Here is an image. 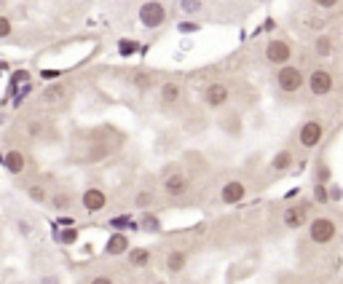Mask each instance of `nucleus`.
<instances>
[{"label":"nucleus","instance_id":"nucleus-1","mask_svg":"<svg viewBox=\"0 0 343 284\" xmlns=\"http://www.w3.org/2000/svg\"><path fill=\"white\" fill-rule=\"evenodd\" d=\"M167 22V8H164L161 0H148V3L139 6V25L145 30H156Z\"/></svg>","mask_w":343,"mask_h":284},{"label":"nucleus","instance_id":"nucleus-2","mask_svg":"<svg viewBox=\"0 0 343 284\" xmlns=\"http://www.w3.org/2000/svg\"><path fill=\"white\" fill-rule=\"evenodd\" d=\"M335 233H338V228L330 217H314L309 226V236L314 244H330L335 239Z\"/></svg>","mask_w":343,"mask_h":284},{"label":"nucleus","instance_id":"nucleus-3","mask_svg":"<svg viewBox=\"0 0 343 284\" xmlns=\"http://www.w3.org/2000/svg\"><path fill=\"white\" fill-rule=\"evenodd\" d=\"M276 84H279V89H281V91L292 94V91H298V89L303 86V73H300L298 67H292V65H279Z\"/></svg>","mask_w":343,"mask_h":284},{"label":"nucleus","instance_id":"nucleus-4","mask_svg":"<svg viewBox=\"0 0 343 284\" xmlns=\"http://www.w3.org/2000/svg\"><path fill=\"white\" fill-rule=\"evenodd\" d=\"M191 191V177L185 172H172L167 180H164V193L172 196V198H180Z\"/></svg>","mask_w":343,"mask_h":284},{"label":"nucleus","instance_id":"nucleus-5","mask_svg":"<svg viewBox=\"0 0 343 284\" xmlns=\"http://www.w3.org/2000/svg\"><path fill=\"white\" fill-rule=\"evenodd\" d=\"M322 137H325V126L319 124V121H306L303 126H300V134H298V139H300V145L303 148H316L319 142H322Z\"/></svg>","mask_w":343,"mask_h":284},{"label":"nucleus","instance_id":"nucleus-6","mask_svg":"<svg viewBox=\"0 0 343 284\" xmlns=\"http://www.w3.org/2000/svg\"><path fill=\"white\" fill-rule=\"evenodd\" d=\"M309 89H311V94L314 97H327L330 91H333V75L327 73V70H314L311 73V78H309Z\"/></svg>","mask_w":343,"mask_h":284},{"label":"nucleus","instance_id":"nucleus-7","mask_svg":"<svg viewBox=\"0 0 343 284\" xmlns=\"http://www.w3.org/2000/svg\"><path fill=\"white\" fill-rule=\"evenodd\" d=\"M201 97H204V105H209V108H223L231 99V91L226 84H209Z\"/></svg>","mask_w":343,"mask_h":284},{"label":"nucleus","instance_id":"nucleus-8","mask_svg":"<svg viewBox=\"0 0 343 284\" xmlns=\"http://www.w3.org/2000/svg\"><path fill=\"white\" fill-rule=\"evenodd\" d=\"M290 56H292V49H290V43H285V40H271L266 46V59L271 65H287Z\"/></svg>","mask_w":343,"mask_h":284},{"label":"nucleus","instance_id":"nucleus-9","mask_svg":"<svg viewBox=\"0 0 343 284\" xmlns=\"http://www.w3.org/2000/svg\"><path fill=\"white\" fill-rule=\"evenodd\" d=\"M281 222H285L287 228H303L306 222H309V207L306 204H295L290 209H285V215H281Z\"/></svg>","mask_w":343,"mask_h":284},{"label":"nucleus","instance_id":"nucleus-10","mask_svg":"<svg viewBox=\"0 0 343 284\" xmlns=\"http://www.w3.org/2000/svg\"><path fill=\"white\" fill-rule=\"evenodd\" d=\"M80 204H84L86 212H102L108 207V196H105V191H99V188H89V191H84V196H80Z\"/></svg>","mask_w":343,"mask_h":284},{"label":"nucleus","instance_id":"nucleus-11","mask_svg":"<svg viewBox=\"0 0 343 284\" xmlns=\"http://www.w3.org/2000/svg\"><path fill=\"white\" fill-rule=\"evenodd\" d=\"M244 196H247V188L239 180L226 182V185H223V191H220V201H223V204H239Z\"/></svg>","mask_w":343,"mask_h":284},{"label":"nucleus","instance_id":"nucleus-12","mask_svg":"<svg viewBox=\"0 0 343 284\" xmlns=\"http://www.w3.org/2000/svg\"><path fill=\"white\" fill-rule=\"evenodd\" d=\"M124 252H129V239H126V233L115 231L108 239V244H105V255L115 257V255H124Z\"/></svg>","mask_w":343,"mask_h":284},{"label":"nucleus","instance_id":"nucleus-13","mask_svg":"<svg viewBox=\"0 0 343 284\" xmlns=\"http://www.w3.org/2000/svg\"><path fill=\"white\" fill-rule=\"evenodd\" d=\"M158 97H161L164 105H174V102H180V99H183V86H180V84H174V80H167V84H161Z\"/></svg>","mask_w":343,"mask_h":284},{"label":"nucleus","instance_id":"nucleus-14","mask_svg":"<svg viewBox=\"0 0 343 284\" xmlns=\"http://www.w3.org/2000/svg\"><path fill=\"white\" fill-rule=\"evenodd\" d=\"M3 161H6L8 172H14V174H22V172H25V153H22V150H8Z\"/></svg>","mask_w":343,"mask_h":284},{"label":"nucleus","instance_id":"nucleus-15","mask_svg":"<svg viewBox=\"0 0 343 284\" xmlns=\"http://www.w3.org/2000/svg\"><path fill=\"white\" fill-rule=\"evenodd\" d=\"M67 97V86H62V84H54V86H49L43 91V102L46 105H59Z\"/></svg>","mask_w":343,"mask_h":284},{"label":"nucleus","instance_id":"nucleus-16","mask_svg":"<svg viewBox=\"0 0 343 284\" xmlns=\"http://www.w3.org/2000/svg\"><path fill=\"white\" fill-rule=\"evenodd\" d=\"M185 263H188V255H185L183 250H174V252H169V257H167V268L172 271V274H180V271L185 268Z\"/></svg>","mask_w":343,"mask_h":284},{"label":"nucleus","instance_id":"nucleus-17","mask_svg":"<svg viewBox=\"0 0 343 284\" xmlns=\"http://www.w3.org/2000/svg\"><path fill=\"white\" fill-rule=\"evenodd\" d=\"M290 167H292V153L290 150H279L274 156V161H271V169L274 172H287Z\"/></svg>","mask_w":343,"mask_h":284},{"label":"nucleus","instance_id":"nucleus-18","mask_svg":"<svg viewBox=\"0 0 343 284\" xmlns=\"http://www.w3.org/2000/svg\"><path fill=\"white\" fill-rule=\"evenodd\" d=\"M150 263V252L148 250H129V266L132 268H145Z\"/></svg>","mask_w":343,"mask_h":284},{"label":"nucleus","instance_id":"nucleus-19","mask_svg":"<svg viewBox=\"0 0 343 284\" xmlns=\"http://www.w3.org/2000/svg\"><path fill=\"white\" fill-rule=\"evenodd\" d=\"M132 84H134V89H139V91H150V89H153V75L145 73V70H139V73L132 75Z\"/></svg>","mask_w":343,"mask_h":284},{"label":"nucleus","instance_id":"nucleus-20","mask_svg":"<svg viewBox=\"0 0 343 284\" xmlns=\"http://www.w3.org/2000/svg\"><path fill=\"white\" fill-rule=\"evenodd\" d=\"M314 51H316V56H330L333 54V38L330 35H319L314 43Z\"/></svg>","mask_w":343,"mask_h":284},{"label":"nucleus","instance_id":"nucleus-21","mask_svg":"<svg viewBox=\"0 0 343 284\" xmlns=\"http://www.w3.org/2000/svg\"><path fill=\"white\" fill-rule=\"evenodd\" d=\"M180 11L185 16H196L204 11V0H180Z\"/></svg>","mask_w":343,"mask_h":284},{"label":"nucleus","instance_id":"nucleus-22","mask_svg":"<svg viewBox=\"0 0 343 284\" xmlns=\"http://www.w3.org/2000/svg\"><path fill=\"white\" fill-rule=\"evenodd\" d=\"M139 228L148 231V233H156V231H161V222H158L156 215H143L139 217Z\"/></svg>","mask_w":343,"mask_h":284},{"label":"nucleus","instance_id":"nucleus-23","mask_svg":"<svg viewBox=\"0 0 343 284\" xmlns=\"http://www.w3.org/2000/svg\"><path fill=\"white\" fill-rule=\"evenodd\" d=\"M110 226H113L115 231H124V228H137L134 222H132V217H126V215H121V217H113V220H110Z\"/></svg>","mask_w":343,"mask_h":284},{"label":"nucleus","instance_id":"nucleus-24","mask_svg":"<svg viewBox=\"0 0 343 284\" xmlns=\"http://www.w3.org/2000/svg\"><path fill=\"white\" fill-rule=\"evenodd\" d=\"M153 193H148V191H143V193H137V198H134V204H137V209H145V207H150L153 204Z\"/></svg>","mask_w":343,"mask_h":284},{"label":"nucleus","instance_id":"nucleus-25","mask_svg":"<svg viewBox=\"0 0 343 284\" xmlns=\"http://www.w3.org/2000/svg\"><path fill=\"white\" fill-rule=\"evenodd\" d=\"M70 201H73V198H70L67 193H56V196L51 198V204H54V209H67Z\"/></svg>","mask_w":343,"mask_h":284},{"label":"nucleus","instance_id":"nucleus-26","mask_svg":"<svg viewBox=\"0 0 343 284\" xmlns=\"http://www.w3.org/2000/svg\"><path fill=\"white\" fill-rule=\"evenodd\" d=\"M27 193H30L32 201H46V198H49V196H46V188H43V185H30Z\"/></svg>","mask_w":343,"mask_h":284},{"label":"nucleus","instance_id":"nucleus-27","mask_svg":"<svg viewBox=\"0 0 343 284\" xmlns=\"http://www.w3.org/2000/svg\"><path fill=\"white\" fill-rule=\"evenodd\" d=\"M314 198L319 201V204H327V201H330V196H327V188H325V182H319V185L314 188Z\"/></svg>","mask_w":343,"mask_h":284},{"label":"nucleus","instance_id":"nucleus-28","mask_svg":"<svg viewBox=\"0 0 343 284\" xmlns=\"http://www.w3.org/2000/svg\"><path fill=\"white\" fill-rule=\"evenodd\" d=\"M59 239H62V244H75V241H78V231L67 226V231H65L62 236H59Z\"/></svg>","mask_w":343,"mask_h":284},{"label":"nucleus","instance_id":"nucleus-29","mask_svg":"<svg viewBox=\"0 0 343 284\" xmlns=\"http://www.w3.org/2000/svg\"><path fill=\"white\" fill-rule=\"evenodd\" d=\"M11 35V22L6 16H0V38H8Z\"/></svg>","mask_w":343,"mask_h":284},{"label":"nucleus","instance_id":"nucleus-30","mask_svg":"<svg viewBox=\"0 0 343 284\" xmlns=\"http://www.w3.org/2000/svg\"><path fill=\"white\" fill-rule=\"evenodd\" d=\"M134 49H139L137 43H132V40H121V54H124V56H129Z\"/></svg>","mask_w":343,"mask_h":284},{"label":"nucleus","instance_id":"nucleus-31","mask_svg":"<svg viewBox=\"0 0 343 284\" xmlns=\"http://www.w3.org/2000/svg\"><path fill=\"white\" fill-rule=\"evenodd\" d=\"M177 30H180V32H196L198 25H196V22H180V27H177Z\"/></svg>","mask_w":343,"mask_h":284},{"label":"nucleus","instance_id":"nucleus-32","mask_svg":"<svg viewBox=\"0 0 343 284\" xmlns=\"http://www.w3.org/2000/svg\"><path fill=\"white\" fill-rule=\"evenodd\" d=\"M27 134H30V137H38V134H41V124H38V121H35V124H27Z\"/></svg>","mask_w":343,"mask_h":284},{"label":"nucleus","instance_id":"nucleus-33","mask_svg":"<svg viewBox=\"0 0 343 284\" xmlns=\"http://www.w3.org/2000/svg\"><path fill=\"white\" fill-rule=\"evenodd\" d=\"M314 3L319 8H333V6H338V0H314Z\"/></svg>","mask_w":343,"mask_h":284},{"label":"nucleus","instance_id":"nucleus-34","mask_svg":"<svg viewBox=\"0 0 343 284\" xmlns=\"http://www.w3.org/2000/svg\"><path fill=\"white\" fill-rule=\"evenodd\" d=\"M330 180V169L327 167H319V182H327Z\"/></svg>","mask_w":343,"mask_h":284},{"label":"nucleus","instance_id":"nucleus-35","mask_svg":"<svg viewBox=\"0 0 343 284\" xmlns=\"http://www.w3.org/2000/svg\"><path fill=\"white\" fill-rule=\"evenodd\" d=\"M59 70H43V78H56Z\"/></svg>","mask_w":343,"mask_h":284},{"label":"nucleus","instance_id":"nucleus-36","mask_svg":"<svg viewBox=\"0 0 343 284\" xmlns=\"http://www.w3.org/2000/svg\"><path fill=\"white\" fill-rule=\"evenodd\" d=\"M27 78H30L27 73H16V75H14V80H16V84H22V80H27Z\"/></svg>","mask_w":343,"mask_h":284},{"label":"nucleus","instance_id":"nucleus-37","mask_svg":"<svg viewBox=\"0 0 343 284\" xmlns=\"http://www.w3.org/2000/svg\"><path fill=\"white\" fill-rule=\"evenodd\" d=\"M59 222H62V226H73V217L65 215V217H59Z\"/></svg>","mask_w":343,"mask_h":284}]
</instances>
